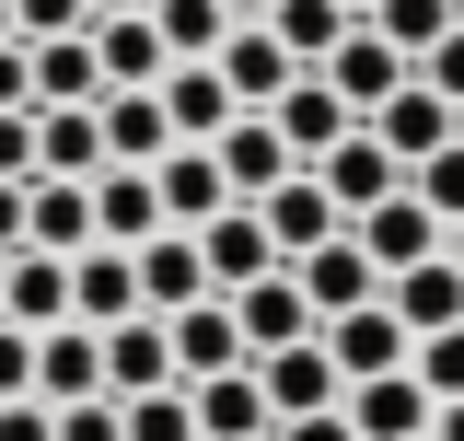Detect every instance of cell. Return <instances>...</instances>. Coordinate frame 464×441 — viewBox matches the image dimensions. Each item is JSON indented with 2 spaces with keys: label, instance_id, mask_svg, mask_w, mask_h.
<instances>
[{
  "label": "cell",
  "instance_id": "1",
  "mask_svg": "<svg viewBox=\"0 0 464 441\" xmlns=\"http://www.w3.org/2000/svg\"><path fill=\"white\" fill-rule=\"evenodd\" d=\"M372 140H383V152H395V163L418 174V163H430V152H453V140H464V105H453V93H430V82L406 70L395 93L372 105Z\"/></svg>",
  "mask_w": 464,
  "mask_h": 441
},
{
  "label": "cell",
  "instance_id": "2",
  "mask_svg": "<svg viewBox=\"0 0 464 441\" xmlns=\"http://www.w3.org/2000/svg\"><path fill=\"white\" fill-rule=\"evenodd\" d=\"M348 232H360V256H372V268H383V279H395V268H430V256L453 244V220L430 210L418 186H395L383 210H360V220H348Z\"/></svg>",
  "mask_w": 464,
  "mask_h": 441
},
{
  "label": "cell",
  "instance_id": "3",
  "mask_svg": "<svg viewBox=\"0 0 464 441\" xmlns=\"http://www.w3.org/2000/svg\"><path fill=\"white\" fill-rule=\"evenodd\" d=\"M232 326H244V360H267V348L325 337V314H314V290H302L290 268H267V279H244V290H232Z\"/></svg>",
  "mask_w": 464,
  "mask_h": 441
},
{
  "label": "cell",
  "instance_id": "4",
  "mask_svg": "<svg viewBox=\"0 0 464 441\" xmlns=\"http://www.w3.org/2000/svg\"><path fill=\"white\" fill-rule=\"evenodd\" d=\"M267 116H279L290 163H325V152H337L348 128H360V105H348V93H337V82H325V70H290V93H279V105H267Z\"/></svg>",
  "mask_w": 464,
  "mask_h": 441
},
{
  "label": "cell",
  "instance_id": "5",
  "mask_svg": "<svg viewBox=\"0 0 464 441\" xmlns=\"http://www.w3.org/2000/svg\"><path fill=\"white\" fill-rule=\"evenodd\" d=\"M256 210H267V244H279V256H314V244H337V232H348V210L325 198V174H314V163H290Z\"/></svg>",
  "mask_w": 464,
  "mask_h": 441
},
{
  "label": "cell",
  "instance_id": "6",
  "mask_svg": "<svg viewBox=\"0 0 464 441\" xmlns=\"http://www.w3.org/2000/svg\"><path fill=\"white\" fill-rule=\"evenodd\" d=\"M325 348H337L348 384H372V372H406L418 360V326H406L395 302H360V314H325Z\"/></svg>",
  "mask_w": 464,
  "mask_h": 441
},
{
  "label": "cell",
  "instance_id": "7",
  "mask_svg": "<svg viewBox=\"0 0 464 441\" xmlns=\"http://www.w3.org/2000/svg\"><path fill=\"white\" fill-rule=\"evenodd\" d=\"M256 384H267V407H279V418L348 407V372H337V348H325V337H302V348H267V360H256Z\"/></svg>",
  "mask_w": 464,
  "mask_h": 441
},
{
  "label": "cell",
  "instance_id": "8",
  "mask_svg": "<svg viewBox=\"0 0 464 441\" xmlns=\"http://www.w3.org/2000/svg\"><path fill=\"white\" fill-rule=\"evenodd\" d=\"M198 256H209V290H244V279L290 268L279 244H267V210H256V198H232L221 220H198Z\"/></svg>",
  "mask_w": 464,
  "mask_h": 441
},
{
  "label": "cell",
  "instance_id": "9",
  "mask_svg": "<svg viewBox=\"0 0 464 441\" xmlns=\"http://www.w3.org/2000/svg\"><path fill=\"white\" fill-rule=\"evenodd\" d=\"M151 186H163V220H174V232H198V220L232 210V174H221V152H209V140H174L163 163H151Z\"/></svg>",
  "mask_w": 464,
  "mask_h": 441
},
{
  "label": "cell",
  "instance_id": "10",
  "mask_svg": "<svg viewBox=\"0 0 464 441\" xmlns=\"http://www.w3.org/2000/svg\"><path fill=\"white\" fill-rule=\"evenodd\" d=\"M24 244L35 256H82L93 244V174H35L24 186Z\"/></svg>",
  "mask_w": 464,
  "mask_h": 441
},
{
  "label": "cell",
  "instance_id": "11",
  "mask_svg": "<svg viewBox=\"0 0 464 441\" xmlns=\"http://www.w3.org/2000/svg\"><path fill=\"white\" fill-rule=\"evenodd\" d=\"M140 256V314H186V302H209V256H198V232H151V244H128Z\"/></svg>",
  "mask_w": 464,
  "mask_h": 441
},
{
  "label": "cell",
  "instance_id": "12",
  "mask_svg": "<svg viewBox=\"0 0 464 441\" xmlns=\"http://www.w3.org/2000/svg\"><path fill=\"white\" fill-rule=\"evenodd\" d=\"M314 174H325V198H337L348 220H360V210H383V198L406 186V163L383 152V140H372V116H360V128H348V140H337V152H325Z\"/></svg>",
  "mask_w": 464,
  "mask_h": 441
},
{
  "label": "cell",
  "instance_id": "13",
  "mask_svg": "<svg viewBox=\"0 0 464 441\" xmlns=\"http://www.w3.org/2000/svg\"><path fill=\"white\" fill-rule=\"evenodd\" d=\"M35 395H47V407H82V395H105V326H82V314H70V326H47V337H35Z\"/></svg>",
  "mask_w": 464,
  "mask_h": 441
},
{
  "label": "cell",
  "instance_id": "14",
  "mask_svg": "<svg viewBox=\"0 0 464 441\" xmlns=\"http://www.w3.org/2000/svg\"><path fill=\"white\" fill-rule=\"evenodd\" d=\"M348 418H360V441H430L441 395L418 384V372H372V384H348Z\"/></svg>",
  "mask_w": 464,
  "mask_h": 441
},
{
  "label": "cell",
  "instance_id": "15",
  "mask_svg": "<svg viewBox=\"0 0 464 441\" xmlns=\"http://www.w3.org/2000/svg\"><path fill=\"white\" fill-rule=\"evenodd\" d=\"M70 314H82V326H128V314H140V256H128V244H82V256H70Z\"/></svg>",
  "mask_w": 464,
  "mask_h": 441
},
{
  "label": "cell",
  "instance_id": "16",
  "mask_svg": "<svg viewBox=\"0 0 464 441\" xmlns=\"http://www.w3.org/2000/svg\"><path fill=\"white\" fill-rule=\"evenodd\" d=\"M163 326H174V372H186V384H209V372H244V326H232V290L186 302V314H163Z\"/></svg>",
  "mask_w": 464,
  "mask_h": 441
},
{
  "label": "cell",
  "instance_id": "17",
  "mask_svg": "<svg viewBox=\"0 0 464 441\" xmlns=\"http://www.w3.org/2000/svg\"><path fill=\"white\" fill-rule=\"evenodd\" d=\"M406 70H418V58H406L395 35H383V24H348V35H337V58H325V82H337V93H348L360 116L383 105V93H395Z\"/></svg>",
  "mask_w": 464,
  "mask_h": 441
},
{
  "label": "cell",
  "instance_id": "18",
  "mask_svg": "<svg viewBox=\"0 0 464 441\" xmlns=\"http://www.w3.org/2000/svg\"><path fill=\"white\" fill-rule=\"evenodd\" d=\"M290 279L314 290V314H360V302H383V268L360 256V232H337V244H314V256H290Z\"/></svg>",
  "mask_w": 464,
  "mask_h": 441
},
{
  "label": "cell",
  "instance_id": "19",
  "mask_svg": "<svg viewBox=\"0 0 464 441\" xmlns=\"http://www.w3.org/2000/svg\"><path fill=\"white\" fill-rule=\"evenodd\" d=\"M93 58H105V93H151V82L174 70V47H163L151 12H105V24H93Z\"/></svg>",
  "mask_w": 464,
  "mask_h": 441
},
{
  "label": "cell",
  "instance_id": "20",
  "mask_svg": "<svg viewBox=\"0 0 464 441\" xmlns=\"http://www.w3.org/2000/svg\"><path fill=\"white\" fill-rule=\"evenodd\" d=\"M151 232H163L151 163H105V174H93V244H151Z\"/></svg>",
  "mask_w": 464,
  "mask_h": 441
},
{
  "label": "cell",
  "instance_id": "21",
  "mask_svg": "<svg viewBox=\"0 0 464 441\" xmlns=\"http://www.w3.org/2000/svg\"><path fill=\"white\" fill-rule=\"evenodd\" d=\"M186 395H198V441H267V430H279L256 360H244V372H209V384H186Z\"/></svg>",
  "mask_w": 464,
  "mask_h": 441
},
{
  "label": "cell",
  "instance_id": "22",
  "mask_svg": "<svg viewBox=\"0 0 464 441\" xmlns=\"http://www.w3.org/2000/svg\"><path fill=\"white\" fill-rule=\"evenodd\" d=\"M151 384H186V372H174V326L163 314L105 326V395H151Z\"/></svg>",
  "mask_w": 464,
  "mask_h": 441
},
{
  "label": "cell",
  "instance_id": "23",
  "mask_svg": "<svg viewBox=\"0 0 464 441\" xmlns=\"http://www.w3.org/2000/svg\"><path fill=\"white\" fill-rule=\"evenodd\" d=\"M163 116H174V140H221L232 116H244L232 82H221V58H174L163 70Z\"/></svg>",
  "mask_w": 464,
  "mask_h": 441
},
{
  "label": "cell",
  "instance_id": "24",
  "mask_svg": "<svg viewBox=\"0 0 464 441\" xmlns=\"http://www.w3.org/2000/svg\"><path fill=\"white\" fill-rule=\"evenodd\" d=\"M209 152H221V174H232V198H267V186H279L290 174V140H279V116L267 105H244L221 128V140H209Z\"/></svg>",
  "mask_w": 464,
  "mask_h": 441
},
{
  "label": "cell",
  "instance_id": "25",
  "mask_svg": "<svg viewBox=\"0 0 464 441\" xmlns=\"http://www.w3.org/2000/svg\"><path fill=\"white\" fill-rule=\"evenodd\" d=\"M290 70H302V58H290L267 24H232V35H221V82H232V105H279Z\"/></svg>",
  "mask_w": 464,
  "mask_h": 441
},
{
  "label": "cell",
  "instance_id": "26",
  "mask_svg": "<svg viewBox=\"0 0 464 441\" xmlns=\"http://www.w3.org/2000/svg\"><path fill=\"white\" fill-rule=\"evenodd\" d=\"M383 302H395L418 337H441V326H464V268H453V244L430 256V268H395L383 279Z\"/></svg>",
  "mask_w": 464,
  "mask_h": 441
},
{
  "label": "cell",
  "instance_id": "27",
  "mask_svg": "<svg viewBox=\"0 0 464 441\" xmlns=\"http://www.w3.org/2000/svg\"><path fill=\"white\" fill-rule=\"evenodd\" d=\"M35 174H105V105H35Z\"/></svg>",
  "mask_w": 464,
  "mask_h": 441
},
{
  "label": "cell",
  "instance_id": "28",
  "mask_svg": "<svg viewBox=\"0 0 464 441\" xmlns=\"http://www.w3.org/2000/svg\"><path fill=\"white\" fill-rule=\"evenodd\" d=\"M35 105H105V58H93V24H82V35H35Z\"/></svg>",
  "mask_w": 464,
  "mask_h": 441
},
{
  "label": "cell",
  "instance_id": "29",
  "mask_svg": "<svg viewBox=\"0 0 464 441\" xmlns=\"http://www.w3.org/2000/svg\"><path fill=\"white\" fill-rule=\"evenodd\" d=\"M0 314H12V326H70V256H35V244H24V256H12V279H0Z\"/></svg>",
  "mask_w": 464,
  "mask_h": 441
},
{
  "label": "cell",
  "instance_id": "30",
  "mask_svg": "<svg viewBox=\"0 0 464 441\" xmlns=\"http://www.w3.org/2000/svg\"><path fill=\"white\" fill-rule=\"evenodd\" d=\"M163 152H174L163 82H151V93H105V163H163Z\"/></svg>",
  "mask_w": 464,
  "mask_h": 441
},
{
  "label": "cell",
  "instance_id": "31",
  "mask_svg": "<svg viewBox=\"0 0 464 441\" xmlns=\"http://www.w3.org/2000/svg\"><path fill=\"white\" fill-rule=\"evenodd\" d=\"M348 24H360L348 0H267V35H279V47L302 58V70H325V58H337V35H348Z\"/></svg>",
  "mask_w": 464,
  "mask_h": 441
},
{
  "label": "cell",
  "instance_id": "32",
  "mask_svg": "<svg viewBox=\"0 0 464 441\" xmlns=\"http://www.w3.org/2000/svg\"><path fill=\"white\" fill-rule=\"evenodd\" d=\"M372 24H383L406 58H430V47H441V35L464 24V0H372Z\"/></svg>",
  "mask_w": 464,
  "mask_h": 441
},
{
  "label": "cell",
  "instance_id": "33",
  "mask_svg": "<svg viewBox=\"0 0 464 441\" xmlns=\"http://www.w3.org/2000/svg\"><path fill=\"white\" fill-rule=\"evenodd\" d=\"M151 24H163V47H174V58H221V35H232L221 0H151Z\"/></svg>",
  "mask_w": 464,
  "mask_h": 441
},
{
  "label": "cell",
  "instance_id": "34",
  "mask_svg": "<svg viewBox=\"0 0 464 441\" xmlns=\"http://www.w3.org/2000/svg\"><path fill=\"white\" fill-rule=\"evenodd\" d=\"M116 407H128V441H198V395H186V384L116 395Z\"/></svg>",
  "mask_w": 464,
  "mask_h": 441
},
{
  "label": "cell",
  "instance_id": "35",
  "mask_svg": "<svg viewBox=\"0 0 464 441\" xmlns=\"http://www.w3.org/2000/svg\"><path fill=\"white\" fill-rule=\"evenodd\" d=\"M406 372H418V384L441 395V407H453L464 395V326H441V337H418V360H406Z\"/></svg>",
  "mask_w": 464,
  "mask_h": 441
},
{
  "label": "cell",
  "instance_id": "36",
  "mask_svg": "<svg viewBox=\"0 0 464 441\" xmlns=\"http://www.w3.org/2000/svg\"><path fill=\"white\" fill-rule=\"evenodd\" d=\"M406 186H418V198H430L441 220H464V140H453V152H430V163L406 174Z\"/></svg>",
  "mask_w": 464,
  "mask_h": 441
},
{
  "label": "cell",
  "instance_id": "37",
  "mask_svg": "<svg viewBox=\"0 0 464 441\" xmlns=\"http://www.w3.org/2000/svg\"><path fill=\"white\" fill-rule=\"evenodd\" d=\"M93 24V0H12V35L35 47V35H82Z\"/></svg>",
  "mask_w": 464,
  "mask_h": 441
},
{
  "label": "cell",
  "instance_id": "38",
  "mask_svg": "<svg viewBox=\"0 0 464 441\" xmlns=\"http://www.w3.org/2000/svg\"><path fill=\"white\" fill-rule=\"evenodd\" d=\"M58 441H128V407L116 395H82V407H58Z\"/></svg>",
  "mask_w": 464,
  "mask_h": 441
},
{
  "label": "cell",
  "instance_id": "39",
  "mask_svg": "<svg viewBox=\"0 0 464 441\" xmlns=\"http://www.w3.org/2000/svg\"><path fill=\"white\" fill-rule=\"evenodd\" d=\"M12 395H35V326L0 314V407H12Z\"/></svg>",
  "mask_w": 464,
  "mask_h": 441
},
{
  "label": "cell",
  "instance_id": "40",
  "mask_svg": "<svg viewBox=\"0 0 464 441\" xmlns=\"http://www.w3.org/2000/svg\"><path fill=\"white\" fill-rule=\"evenodd\" d=\"M0 174H12V186H35V105L0 116Z\"/></svg>",
  "mask_w": 464,
  "mask_h": 441
},
{
  "label": "cell",
  "instance_id": "41",
  "mask_svg": "<svg viewBox=\"0 0 464 441\" xmlns=\"http://www.w3.org/2000/svg\"><path fill=\"white\" fill-rule=\"evenodd\" d=\"M12 105H35V47H24V35H0V116Z\"/></svg>",
  "mask_w": 464,
  "mask_h": 441
},
{
  "label": "cell",
  "instance_id": "42",
  "mask_svg": "<svg viewBox=\"0 0 464 441\" xmlns=\"http://www.w3.org/2000/svg\"><path fill=\"white\" fill-rule=\"evenodd\" d=\"M0 441H58V407L47 395H12V407H0Z\"/></svg>",
  "mask_w": 464,
  "mask_h": 441
},
{
  "label": "cell",
  "instance_id": "43",
  "mask_svg": "<svg viewBox=\"0 0 464 441\" xmlns=\"http://www.w3.org/2000/svg\"><path fill=\"white\" fill-rule=\"evenodd\" d=\"M418 82H430V93H453V105H464V24H453V35H441L430 58H418Z\"/></svg>",
  "mask_w": 464,
  "mask_h": 441
},
{
  "label": "cell",
  "instance_id": "44",
  "mask_svg": "<svg viewBox=\"0 0 464 441\" xmlns=\"http://www.w3.org/2000/svg\"><path fill=\"white\" fill-rule=\"evenodd\" d=\"M279 441H360V418L348 407H314V418H279Z\"/></svg>",
  "mask_w": 464,
  "mask_h": 441
},
{
  "label": "cell",
  "instance_id": "45",
  "mask_svg": "<svg viewBox=\"0 0 464 441\" xmlns=\"http://www.w3.org/2000/svg\"><path fill=\"white\" fill-rule=\"evenodd\" d=\"M0 256H24V186L0 174Z\"/></svg>",
  "mask_w": 464,
  "mask_h": 441
},
{
  "label": "cell",
  "instance_id": "46",
  "mask_svg": "<svg viewBox=\"0 0 464 441\" xmlns=\"http://www.w3.org/2000/svg\"><path fill=\"white\" fill-rule=\"evenodd\" d=\"M430 441H464V395H453V407H441V418H430Z\"/></svg>",
  "mask_w": 464,
  "mask_h": 441
},
{
  "label": "cell",
  "instance_id": "47",
  "mask_svg": "<svg viewBox=\"0 0 464 441\" xmlns=\"http://www.w3.org/2000/svg\"><path fill=\"white\" fill-rule=\"evenodd\" d=\"M221 12H232V24H267V0H221Z\"/></svg>",
  "mask_w": 464,
  "mask_h": 441
},
{
  "label": "cell",
  "instance_id": "48",
  "mask_svg": "<svg viewBox=\"0 0 464 441\" xmlns=\"http://www.w3.org/2000/svg\"><path fill=\"white\" fill-rule=\"evenodd\" d=\"M105 12H151V0H93V24H105Z\"/></svg>",
  "mask_w": 464,
  "mask_h": 441
},
{
  "label": "cell",
  "instance_id": "49",
  "mask_svg": "<svg viewBox=\"0 0 464 441\" xmlns=\"http://www.w3.org/2000/svg\"><path fill=\"white\" fill-rule=\"evenodd\" d=\"M453 268H464V220H453Z\"/></svg>",
  "mask_w": 464,
  "mask_h": 441
},
{
  "label": "cell",
  "instance_id": "50",
  "mask_svg": "<svg viewBox=\"0 0 464 441\" xmlns=\"http://www.w3.org/2000/svg\"><path fill=\"white\" fill-rule=\"evenodd\" d=\"M0 35H12V0H0Z\"/></svg>",
  "mask_w": 464,
  "mask_h": 441
},
{
  "label": "cell",
  "instance_id": "51",
  "mask_svg": "<svg viewBox=\"0 0 464 441\" xmlns=\"http://www.w3.org/2000/svg\"><path fill=\"white\" fill-rule=\"evenodd\" d=\"M348 12H360V24H372V0H348Z\"/></svg>",
  "mask_w": 464,
  "mask_h": 441
},
{
  "label": "cell",
  "instance_id": "52",
  "mask_svg": "<svg viewBox=\"0 0 464 441\" xmlns=\"http://www.w3.org/2000/svg\"><path fill=\"white\" fill-rule=\"evenodd\" d=\"M0 279H12V256H0Z\"/></svg>",
  "mask_w": 464,
  "mask_h": 441
},
{
  "label": "cell",
  "instance_id": "53",
  "mask_svg": "<svg viewBox=\"0 0 464 441\" xmlns=\"http://www.w3.org/2000/svg\"><path fill=\"white\" fill-rule=\"evenodd\" d=\"M267 441H279V430H267Z\"/></svg>",
  "mask_w": 464,
  "mask_h": 441
}]
</instances>
